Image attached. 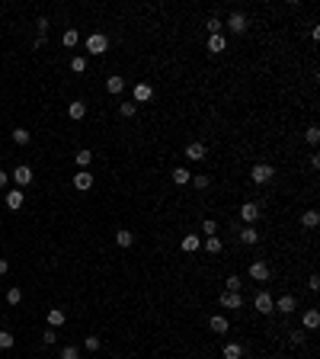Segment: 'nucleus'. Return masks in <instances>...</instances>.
<instances>
[{
  "label": "nucleus",
  "instance_id": "4",
  "mask_svg": "<svg viewBox=\"0 0 320 359\" xmlns=\"http://www.w3.org/2000/svg\"><path fill=\"white\" fill-rule=\"evenodd\" d=\"M247 26H250V23H247V16L240 13V10H234V13L228 16V29L234 32V36H244V32H247Z\"/></svg>",
  "mask_w": 320,
  "mask_h": 359
},
{
  "label": "nucleus",
  "instance_id": "9",
  "mask_svg": "<svg viewBox=\"0 0 320 359\" xmlns=\"http://www.w3.org/2000/svg\"><path fill=\"white\" fill-rule=\"evenodd\" d=\"M151 99H154V87L151 84H144V80L135 84V106L138 103H151Z\"/></svg>",
  "mask_w": 320,
  "mask_h": 359
},
{
  "label": "nucleus",
  "instance_id": "44",
  "mask_svg": "<svg viewBox=\"0 0 320 359\" xmlns=\"http://www.w3.org/2000/svg\"><path fill=\"white\" fill-rule=\"evenodd\" d=\"M288 340H291V343H295V346H301V343H304V334H301V330H295V334H291Z\"/></svg>",
  "mask_w": 320,
  "mask_h": 359
},
{
  "label": "nucleus",
  "instance_id": "7",
  "mask_svg": "<svg viewBox=\"0 0 320 359\" xmlns=\"http://www.w3.org/2000/svg\"><path fill=\"white\" fill-rule=\"evenodd\" d=\"M186 157H189V161H205L208 157V148L202 145V141H192V145H186Z\"/></svg>",
  "mask_w": 320,
  "mask_h": 359
},
{
  "label": "nucleus",
  "instance_id": "12",
  "mask_svg": "<svg viewBox=\"0 0 320 359\" xmlns=\"http://www.w3.org/2000/svg\"><path fill=\"white\" fill-rule=\"evenodd\" d=\"M221 308H244V298H240V292H221Z\"/></svg>",
  "mask_w": 320,
  "mask_h": 359
},
{
  "label": "nucleus",
  "instance_id": "10",
  "mask_svg": "<svg viewBox=\"0 0 320 359\" xmlns=\"http://www.w3.org/2000/svg\"><path fill=\"white\" fill-rule=\"evenodd\" d=\"M23 206H26L23 189H10V192H7V208H10V212H19Z\"/></svg>",
  "mask_w": 320,
  "mask_h": 359
},
{
  "label": "nucleus",
  "instance_id": "35",
  "mask_svg": "<svg viewBox=\"0 0 320 359\" xmlns=\"http://www.w3.org/2000/svg\"><path fill=\"white\" fill-rule=\"evenodd\" d=\"M205 250H208V253H221V241H218V234L205 241Z\"/></svg>",
  "mask_w": 320,
  "mask_h": 359
},
{
  "label": "nucleus",
  "instance_id": "14",
  "mask_svg": "<svg viewBox=\"0 0 320 359\" xmlns=\"http://www.w3.org/2000/svg\"><path fill=\"white\" fill-rule=\"evenodd\" d=\"M240 218H244L247 225H253L259 218V206L256 202H244V206H240Z\"/></svg>",
  "mask_w": 320,
  "mask_h": 359
},
{
  "label": "nucleus",
  "instance_id": "32",
  "mask_svg": "<svg viewBox=\"0 0 320 359\" xmlns=\"http://www.w3.org/2000/svg\"><path fill=\"white\" fill-rule=\"evenodd\" d=\"M7 302H10V305H19V302H23V289H19V285L7 289Z\"/></svg>",
  "mask_w": 320,
  "mask_h": 359
},
{
  "label": "nucleus",
  "instance_id": "26",
  "mask_svg": "<svg viewBox=\"0 0 320 359\" xmlns=\"http://www.w3.org/2000/svg\"><path fill=\"white\" fill-rule=\"evenodd\" d=\"M189 183L196 186V189H208V186H212V176H205V173H196V176L189 180Z\"/></svg>",
  "mask_w": 320,
  "mask_h": 359
},
{
  "label": "nucleus",
  "instance_id": "31",
  "mask_svg": "<svg viewBox=\"0 0 320 359\" xmlns=\"http://www.w3.org/2000/svg\"><path fill=\"white\" fill-rule=\"evenodd\" d=\"M71 71H74V74H84V71H87V58L74 55V58H71Z\"/></svg>",
  "mask_w": 320,
  "mask_h": 359
},
{
  "label": "nucleus",
  "instance_id": "33",
  "mask_svg": "<svg viewBox=\"0 0 320 359\" xmlns=\"http://www.w3.org/2000/svg\"><path fill=\"white\" fill-rule=\"evenodd\" d=\"M61 42H64V48H74L77 42H80V36H77L74 29H68V32H64V36H61Z\"/></svg>",
  "mask_w": 320,
  "mask_h": 359
},
{
  "label": "nucleus",
  "instance_id": "6",
  "mask_svg": "<svg viewBox=\"0 0 320 359\" xmlns=\"http://www.w3.org/2000/svg\"><path fill=\"white\" fill-rule=\"evenodd\" d=\"M13 183H16V189H23V186H29V183H32V167L19 164V167L13 170Z\"/></svg>",
  "mask_w": 320,
  "mask_h": 359
},
{
  "label": "nucleus",
  "instance_id": "25",
  "mask_svg": "<svg viewBox=\"0 0 320 359\" xmlns=\"http://www.w3.org/2000/svg\"><path fill=\"white\" fill-rule=\"evenodd\" d=\"M179 247H183L186 253H196V250H198V234H186V237H183V244H179Z\"/></svg>",
  "mask_w": 320,
  "mask_h": 359
},
{
  "label": "nucleus",
  "instance_id": "1",
  "mask_svg": "<svg viewBox=\"0 0 320 359\" xmlns=\"http://www.w3.org/2000/svg\"><path fill=\"white\" fill-rule=\"evenodd\" d=\"M250 180L256 186H266L269 180H275V167L272 164H256V167H250Z\"/></svg>",
  "mask_w": 320,
  "mask_h": 359
},
{
  "label": "nucleus",
  "instance_id": "23",
  "mask_svg": "<svg viewBox=\"0 0 320 359\" xmlns=\"http://www.w3.org/2000/svg\"><path fill=\"white\" fill-rule=\"evenodd\" d=\"M301 225H304V228H317V225H320V212H314V208H307V212L301 215Z\"/></svg>",
  "mask_w": 320,
  "mask_h": 359
},
{
  "label": "nucleus",
  "instance_id": "46",
  "mask_svg": "<svg viewBox=\"0 0 320 359\" xmlns=\"http://www.w3.org/2000/svg\"><path fill=\"white\" fill-rule=\"evenodd\" d=\"M7 183H10V176L3 173V170H0V189H3V186H7Z\"/></svg>",
  "mask_w": 320,
  "mask_h": 359
},
{
  "label": "nucleus",
  "instance_id": "45",
  "mask_svg": "<svg viewBox=\"0 0 320 359\" xmlns=\"http://www.w3.org/2000/svg\"><path fill=\"white\" fill-rule=\"evenodd\" d=\"M7 269H10V263L3 260V257H0V276H7Z\"/></svg>",
  "mask_w": 320,
  "mask_h": 359
},
{
  "label": "nucleus",
  "instance_id": "42",
  "mask_svg": "<svg viewBox=\"0 0 320 359\" xmlns=\"http://www.w3.org/2000/svg\"><path fill=\"white\" fill-rule=\"evenodd\" d=\"M54 340H58V334H54V330H45V334H42V343H45V346H52Z\"/></svg>",
  "mask_w": 320,
  "mask_h": 359
},
{
  "label": "nucleus",
  "instance_id": "39",
  "mask_svg": "<svg viewBox=\"0 0 320 359\" xmlns=\"http://www.w3.org/2000/svg\"><path fill=\"white\" fill-rule=\"evenodd\" d=\"M84 346H87L90 353H96V350H99V337H96V334H90V337L84 340Z\"/></svg>",
  "mask_w": 320,
  "mask_h": 359
},
{
  "label": "nucleus",
  "instance_id": "19",
  "mask_svg": "<svg viewBox=\"0 0 320 359\" xmlns=\"http://www.w3.org/2000/svg\"><path fill=\"white\" fill-rule=\"evenodd\" d=\"M106 90L112 93V96H119V93L125 90V77H119V74H115V77H109V80H106Z\"/></svg>",
  "mask_w": 320,
  "mask_h": 359
},
{
  "label": "nucleus",
  "instance_id": "24",
  "mask_svg": "<svg viewBox=\"0 0 320 359\" xmlns=\"http://www.w3.org/2000/svg\"><path fill=\"white\" fill-rule=\"evenodd\" d=\"M224 359H244V346L240 343H224Z\"/></svg>",
  "mask_w": 320,
  "mask_h": 359
},
{
  "label": "nucleus",
  "instance_id": "18",
  "mask_svg": "<svg viewBox=\"0 0 320 359\" xmlns=\"http://www.w3.org/2000/svg\"><path fill=\"white\" fill-rule=\"evenodd\" d=\"M301 324H304V330H317L320 327V311H304V318H301Z\"/></svg>",
  "mask_w": 320,
  "mask_h": 359
},
{
  "label": "nucleus",
  "instance_id": "2",
  "mask_svg": "<svg viewBox=\"0 0 320 359\" xmlns=\"http://www.w3.org/2000/svg\"><path fill=\"white\" fill-rule=\"evenodd\" d=\"M106 48H109V38L103 36V32H93V36L87 38V52L90 55H106Z\"/></svg>",
  "mask_w": 320,
  "mask_h": 359
},
{
  "label": "nucleus",
  "instance_id": "28",
  "mask_svg": "<svg viewBox=\"0 0 320 359\" xmlns=\"http://www.w3.org/2000/svg\"><path fill=\"white\" fill-rule=\"evenodd\" d=\"M48 324H52V327H61V324H64V311H61V308H52V311H48Z\"/></svg>",
  "mask_w": 320,
  "mask_h": 359
},
{
  "label": "nucleus",
  "instance_id": "37",
  "mask_svg": "<svg viewBox=\"0 0 320 359\" xmlns=\"http://www.w3.org/2000/svg\"><path fill=\"white\" fill-rule=\"evenodd\" d=\"M304 138H307V145H317V141H320V129H317V125H311V129L304 132Z\"/></svg>",
  "mask_w": 320,
  "mask_h": 359
},
{
  "label": "nucleus",
  "instance_id": "34",
  "mask_svg": "<svg viewBox=\"0 0 320 359\" xmlns=\"http://www.w3.org/2000/svg\"><path fill=\"white\" fill-rule=\"evenodd\" d=\"M119 113H122V119H135L138 106H135V103H122V106H119Z\"/></svg>",
  "mask_w": 320,
  "mask_h": 359
},
{
  "label": "nucleus",
  "instance_id": "13",
  "mask_svg": "<svg viewBox=\"0 0 320 359\" xmlns=\"http://www.w3.org/2000/svg\"><path fill=\"white\" fill-rule=\"evenodd\" d=\"M74 186H77L80 192L93 189V173H90V170H80V173H74Z\"/></svg>",
  "mask_w": 320,
  "mask_h": 359
},
{
  "label": "nucleus",
  "instance_id": "3",
  "mask_svg": "<svg viewBox=\"0 0 320 359\" xmlns=\"http://www.w3.org/2000/svg\"><path fill=\"white\" fill-rule=\"evenodd\" d=\"M253 308H256L259 314H272L275 311V298L269 295V292H259V295L253 298Z\"/></svg>",
  "mask_w": 320,
  "mask_h": 359
},
{
  "label": "nucleus",
  "instance_id": "30",
  "mask_svg": "<svg viewBox=\"0 0 320 359\" xmlns=\"http://www.w3.org/2000/svg\"><path fill=\"white\" fill-rule=\"evenodd\" d=\"M202 234L214 237V234H218V222H214V218H205V222H202Z\"/></svg>",
  "mask_w": 320,
  "mask_h": 359
},
{
  "label": "nucleus",
  "instance_id": "15",
  "mask_svg": "<svg viewBox=\"0 0 320 359\" xmlns=\"http://www.w3.org/2000/svg\"><path fill=\"white\" fill-rule=\"evenodd\" d=\"M68 115H71V119H74V122H84V119H87V103H80V99H74V103H71V106H68Z\"/></svg>",
  "mask_w": 320,
  "mask_h": 359
},
{
  "label": "nucleus",
  "instance_id": "29",
  "mask_svg": "<svg viewBox=\"0 0 320 359\" xmlns=\"http://www.w3.org/2000/svg\"><path fill=\"white\" fill-rule=\"evenodd\" d=\"M13 141H16V145H29V141H32L29 129H13Z\"/></svg>",
  "mask_w": 320,
  "mask_h": 359
},
{
  "label": "nucleus",
  "instance_id": "17",
  "mask_svg": "<svg viewBox=\"0 0 320 359\" xmlns=\"http://www.w3.org/2000/svg\"><path fill=\"white\" fill-rule=\"evenodd\" d=\"M237 237H240V244H256V241H259V231L253 228V225H247V228L237 231Z\"/></svg>",
  "mask_w": 320,
  "mask_h": 359
},
{
  "label": "nucleus",
  "instance_id": "20",
  "mask_svg": "<svg viewBox=\"0 0 320 359\" xmlns=\"http://www.w3.org/2000/svg\"><path fill=\"white\" fill-rule=\"evenodd\" d=\"M115 244H119V247H122V250H125V247H131V244H135V234H131V231H115Z\"/></svg>",
  "mask_w": 320,
  "mask_h": 359
},
{
  "label": "nucleus",
  "instance_id": "5",
  "mask_svg": "<svg viewBox=\"0 0 320 359\" xmlns=\"http://www.w3.org/2000/svg\"><path fill=\"white\" fill-rule=\"evenodd\" d=\"M269 273H272V269H269V263H266V260L250 263V279H253V283H266Z\"/></svg>",
  "mask_w": 320,
  "mask_h": 359
},
{
  "label": "nucleus",
  "instance_id": "43",
  "mask_svg": "<svg viewBox=\"0 0 320 359\" xmlns=\"http://www.w3.org/2000/svg\"><path fill=\"white\" fill-rule=\"evenodd\" d=\"M307 289H311V292L320 289V276H317V273H311V279H307Z\"/></svg>",
  "mask_w": 320,
  "mask_h": 359
},
{
  "label": "nucleus",
  "instance_id": "21",
  "mask_svg": "<svg viewBox=\"0 0 320 359\" xmlns=\"http://www.w3.org/2000/svg\"><path fill=\"white\" fill-rule=\"evenodd\" d=\"M74 161H77V167H80V170H87V167L93 164V151H87V148H84V151H77Z\"/></svg>",
  "mask_w": 320,
  "mask_h": 359
},
{
  "label": "nucleus",
  "instance_id": "38",
  "mask_svg": "<svg viewBox=\"0 0 320 359\" xmlns=\"http://www.w3.org/2000/svg\"><path fill=\"white\" fill-rule=\"evenodd\" d=\"M13 346V334L10 330H0V350H10Z\"/></svg>",
  "mask_w": 320,
  "mask_h": 359
},
{
  "label": "nucleus",
  "instance_id": "41",
  "mask_svg": "<svg viewBox=\"0 0 320 359\" xmlns=\"http://www.w3.org/2000/svg\"><path fill=\"white\" fill-rule=\"evenodd\" d=\"M36 26H38V38H45V36H48V19H45V16H38Z\"/></svg>",
  "mask_w": 320,
  "mask_h": 359
},
{
  "label": "nucleus",
  "instance_id": "11",
  "mask_svg": "<svg viewBox=\"0 0 320 359\" xmlns=\"http://www.w3.org/2000/svg\"><path fill=\"white\" fill-rule=\"evenodd\" d=\"M208 52H212V55H224V52H228V38H224V32H221V36H208Z\"/></svg>",
  "mask_w": 320,
  "mask_h": 359
},
{
  "label": "nucleus",
  "instance_id": "40",
  "mask_svg": "<svg viewBox=\"0 0 320 359\" xmlns=\"http://www.w3.org/2000/svg\"><path fill=\"white\" fill-rule=\"evenodd\" d=\"M61 359H80V350H77V346H64V350H61Z\"/></svg>",
  "mask_w": 320,
  "mask_h": 359
},
{
  "label": "nucleus",
  "instance_id": "22",
  "mask_svg": "<svg viewBox=\"0 0 320 359\" xmlns=\"http://www.w3.org/2000/svg\"><path fill=\"white\" fill-rule=\"evenodd\" d=\"M189 180H192V173H189L186 167H173V183H176V186H186Z\"/></svg>",
  "mask_w": 320,
  "mask_h": 359
},
{
  "label": "nucleus",
  "instance_id": "27",
  "mask_svg": "<svg viewBox=\"0 0 320 359\" xmlns=\"http://www.w3.org/2000/svg\"><path fill=\"white\" fill-rule=\"evenodd\" d=\"M205 29L212 32V36H221V29H224V23L218 19V16H208V23H205Z\"/></svg>",
  "mask_w": 320,
  "mask_h": 359
},
{
  "label": "nucleus",
  "instance_id": "8",
  "mask_svg": "<svg viewBox=\"0 0 320 359\" xmlns=\"http://www.w3.org/2000/svg\"><path fill=\"white\" fill-rule=\"evenodd\" d=\"M295 308H298L295 295H279V298H275V311H279V314H291Z\"/></svg>",
  "mask_w": 320,
  "mask_h": 359
},
{
  "label": "nucleus",
  "instance_id": "16",
  "mask_svg": "<svg viewBox=\"0 0 320 359\" xmlns=\"http://www.w3.org/2000/svg\"><path fill=\"white\" fill-rule=\"evenodd\" d=\"M208 327H212V334H228L231 324H228V318H224V314H214L212 321H208Z\"/></svg>",
  "mask_w": 320,
  "mask_h": 359
},
{
  "label": "nucleus",
  "instance_id": "36",
  "mask_svg": "<svg viewBox=\"0 0 320 359\" xmlns=\"http://www.w3.org/2000/svg\"><path fill=\"white\" fill-rule=\"evenodd\" d=\"M228 292H240V285H244V279H240V276H228Z\"/></svg>",
  "mask_w": 320,
  "mask_h": 359
}]
</instances>
